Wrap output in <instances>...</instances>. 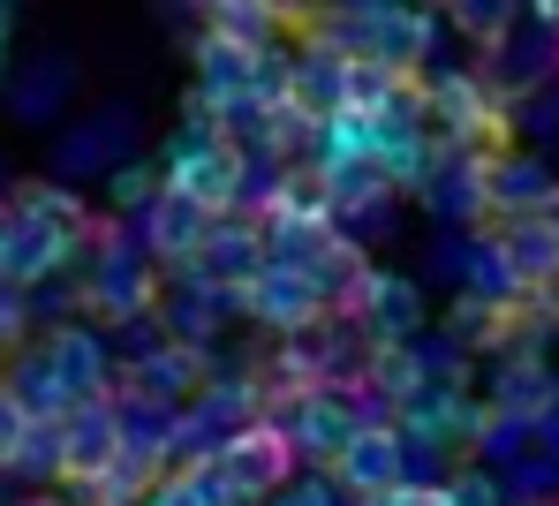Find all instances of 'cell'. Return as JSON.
<instances>
[{
  "mask_svg": "<svg viewBox=\"0 0 559 506\" xmlns=\"http://www.w3.org/2000/svg\"><path fill=\"white\" fill-rule=\"evenodd\" d=\"M159 190H175L189 197L197 212H235V204L250 197V152L242 144H227L219 129H204V121H189L167 136V152H159Z\"/></svg>",
  "mask_w": 559,
  "mask_h": 506,
  "instance_id": "cell-1",
  "label": "cell"
},
{
  "mask_svg": "<svg viewBox=\"0 0 559 506\" xmlns=\"http://www.w3.org/2000/svg\"><path fill=\"white\" fill-rule=\"evenodd\" d=\"M227 492H242V499H280L287 492V477H295V438H287V423L273 415H250L242 431H227L219 446H212V461H204Z\"/></svg>",
  "mask_w": 559,
  "mask_h": 506,
  "instance_id": "cell-2",
  "label": "cell"
},
{
  "mask_svg": "<svg viewBox=\"0 0 559 506\" xmlns=\"http://www.w3.org/2000/svg\"><path fill=\"white\" fill-rule=\"evenodd\" d=\"M491 265L507 280V296H552L559 288V227L552 212H530V219H491Z\"/></svg>",
  "mask_w": 559,
  "mask_h": 506,
  "instance_id": "cell-3",
  "label": "cell"
},
{
  "mask_svg": "<svg viewBox=\"0 0 559 506\" xmlns=\"http://www.w3.org/2000/svg\"><path fill=\"white\" fill-rule=\"evenodd\" d=\"M325 484L333 492H348V499H385L393 484H408V438L393 431V423H364L333 461H325Z\"/></svg>",
  "mask_w": 559,
  "mask_h": 506,
  "instance_id": "cell-4",
  "label": "cell"
},
{
  "mask_svg": "<svg viewBox=\"0 0 559 506\" xmlns=\"http://www.w3.org/2000/svg\"><path fill=\"white\" fill-rule=\"evenodd\" d=\"M114 469H121V408H69L61 415V492H98Z\"/></svg>",
  "mask_w": 559,
  "mask_h": 506,
  "instance_id": "cell-5",
  "label": "cell"
},
{
  "mask_svg": "<svg viewBox=\"0 0 559 506\" xmlns=\"http://www.w3.org/2000/svg\"><path fill=\"white\" fill-rule=\"evenodd\" d=\"M364 423H385L356 386H310L302 401H295V423H287V438H295V454H318V461H333Z\"/></svg>",
  "mask_w": 559,
  "mask_h": 506,
  "instance_id": "cell-6",
  "label": "cell"
},
{
  "mask_svg": "<svg viewBox=\"0 0 559 506\" xmlns=\"http://www.w3.org/2000/svg\"><path fill=\"white\" fill-rule=\"evenodd\" d=\"M227 303L250 310V317H258V325H273V333H295V340H302L310 325H325V317H333L325 296H318V280H310V273H287V265H265V273H258L242 296H227Z\"/></svg>",
  "mask_w": 559,
  "mask_h": 506,
  "instance_id": "cell-7",
  "label": "cell"
},
{
  "mask_svg": "<svg viewBox=\"0 0 559 506\" xmlns=\"http://www.w3.org/2000/svg\"><path fill=\"white\" fill-rule=\"evenodd\" d=\"M265 273V242H258V219H212V234H204V250L189 257L182 280L197 288H212V296H242L250 280Z\"/></svg>",
  "mask_w": 559,
  "mask_h": 506,
  "instance_id": "cell-8",
  "label": "cell"
},
{
  "mask_svg": "<svg viewBox=\"0 0 559 506\" xmlns=\"http://www.w3.org/2000/svg\"><path fill=\"white\" fill-rule=\"evenodd\" d=\"M76 234H84V227H38V219H8V227H0V288L15 296V288L53 280V273L76 257Z\"/></svg>",
  "mask_w": 559,
  "mask_h": 506,
  "instance_id": "cell-9",
  "label": "cell"
},
{
  "mask_svg": "<svg viewBox=\"0 0 559 506\" xmlns=\"http://www.w3.org/2000/svg\"><path fill=\"white\" fill-rule=\"evenodd\" d=\"M38 356H46V371H53V386H61V401H69V408L106 401L114 363H106V340H98L92 325H61V333H53Z\"/></svg>",
  "mask_w": 559,
  "mask_h": 506,
  "instance_id": "cell-10",
  "label": "cell"
},
{
  "mask_svg": "<svg viewBox=\"0 0 559 506\" xmlns=\"http://www.w3.org/2000/svg\"><path fill=\"white\" fill-rule=\"evenodd\" d=\"M341 317H356V325L371 333V348H385V340H416V325H424V296H416L408 273H364V288L348 296Z\"/></svg>",
  "mask_w": 559,
  "mask_h": 506,
  "instance_id": "cell-11",
  "label": "cell"
},
{
  "mask_svg": "<svg viewBox=\"0 0 559 506\" xmlns=\"http://www.w3.org/2000/svg\"><path fill=\"white\" fill-rule=\"evenodd\" d=\"M197 371H204V356H197V348L159 340L144 363H129L121 394H129V401H144L152 415H182V401H197Z\"/></svg>",
  "mask_w": 559,
  "mask_h": 506,
  "instance_id": "cell-12",
  "label": "cell"
},
{
  "mask_svg": "<svg viewBox=\"0 0 559 506\" xmlns=\"http://www.w3.org/2000/svg\"><path fill=\"white\" fill-rule=\"evenodd\" d=\"M204 234H212V212H197V204L175 197V190H159V197L144 204V250H152L159 265L189 273V257L204 250Z\"/></svg>",
  "mask_w": 559,
  "mask_h": 506,
  "instance_id": "cell-13",
  "label": "cell"
},
{
  "mask_svg": "<svg viewBox=\"0 0 559 506\" xmlns=\"http://www.w3.org/2000/svg\"><path fill=\"white\" fill-rule=\"evenodd\" d=\"M98 242H106V265H98V280H84V310H92V317H144V310L159 303V280L136 273V265H121L114 227H106Z\"/></svg>",
  "mask_w": 559,
  "mask_h": 506,
  "instance_id": "cell-14",
  "label": "cell"
},
{
  "mask_svg": "<svg viewBox=\"0 0 559 506\" xmlns=\"http://www.w3.org/2000/svg\"><path fill=\"white\" fill-rule=\"evenodd\" d=\"M258 227H325L333 234V197H325L318 167H280L265 204H258Z\"/></svg>",
  "mask_w": 559,
  "mask_h": 506,
  "instance_id": "cell-15",
  "label": "cell"
},
{
  "mask_svg": "<svg viewBox=\"0 0 559 506\" xmlns=\"http://www.w3.org/2000/svg\"><path fill=\"white\" fill-rule=\"evenodd\" d=\"M552 401H559V378L537 363V356H507L499 386H491V415L499 423H552Z\"/></svg>",
  "mask_w": 559,
  "mask_h": 506,
  "instance_id": "cell-16",
  "label": "cell"
},
{
  "mask_svg": "<svg viewBox=\"0 0 559 506\" xmlns=\"http://www.w3.org/2000/svg\"><path fill=\"white\" fill-rule=\"evenodd\" d=\"M302 15L295 8H273V0H219L212 8V38L242 46V53H280V31H295Z\"/></svg>",
  "mask_w": 559,
  "mask_h": 506,
  "instance_id": "cell-17",
  "label": "cell"
},
{
  "mask_svg": "<svg viewBox=\"0 0 559 506\" xmlns=\"http://www.w3.org/2000/svg\"><path fill=\"white\" fill-rule=\"evenodd\" d=\"M318 182H325V197H333V219H348V212H371L385 204V174H378L371 159H341V167H318Z\"/></svg>",
  "mask_w": 559,
  "mask_h": 506,
  "instance_id": "cell-18",
  "label": "cell"
},
{
  "mask_svg": "<svg viewBox=\"0 0 559 506\" xmlns=\"http://www.w3.org/2000/svg\"><path fill=\"white\" fill-rule=\"evenodd\" d=\"M8 477L23 484H61V423H23L15 454H8Z\"/></svg>",
  "mask_w": 559,
  "mask_h": 506,
  "instance_id": "cell-19",
  "label": "cell"
},
{
  "mask_svg": "<svg viewBox=\"0 0 559 506\" xmlns=\"http://www.w3.org/2000/svg\"><path fill=\"white\" fill-rule=\"evenodd\" d=\"M447 333L462 348H507V303H484V296H462L447 310Z\"/></svg>",
  "mask_w": 559,
  "mask_h": 506,
  "instance_id": "cell-20",
  "label": "cell"
},
{
  "mask_svg": "<svg viewBox=\"0 0 559 506\" xmlns=\"http://www.w3.org/2000/svg\"><path fill=\"white\" fill-rule=\"evenodd\" d=\"M106 197L121 204V212H129V204H152V197H159V174H152V167H114Z\"/></svg>",
  "mask_w": 559,
  "mask_h": 506,
  "instance_id": "cell-21",
  "label": "cell"
},
{
  "mask_svg": "<svg viewBox=\"0 0 559 506\" xmlns=\"http://www.w3.org/2000/svg\"><path fill=\"white\" fill-rule=\"evenodd\" d=\"M439 492H447V506H507V499H499V484H491L484 469H462V477L439 484Z\"/></svg>",
  "mask_w": 559,
  "mask_h": 506,
  "instance_id": "cell-22",
  "label": "cell"
},
{
  "mask_svg": "<svg viewBox=\"0 0 559 506\" xmlns=\"http://www.w3.org/2000/svg\"><path fill=\"white\" fill-rule=\"evenodd\" d=\"M454 23H462V31H476L484 46H499V31H507V8H484V0H468V8H454Z\"/></svg>",
  "mask_w": 559,
  "mask_h": 506,
  "instance_id": "cell-23",
  "label": "cell"
},
{
  "mask_svg": "<svg viewBox=\"0 0 559 506\" xmlns=\"http://www.w3.org/2000/svg\"><path fill=\"white\" fill-rule=\"evenodd\" d=\"M144 506H204V484L197 477H167V484H152Z\"/></svg>",
  "mask_w": 559,
  "mask_h": 506,
  "instance_id": "cell-24",
  "label": "cell"
},
{
  "mask_svg": "<svg viewBox=\"0 0 559 506\" xmlns=\"http://www.w3.org/2000/svg\"><path fill=\"white\" fill-rule=\"evenodd\" d=\"M371 506H447V492H439V484H416V477H408V484H393V492H385V499H371Z\"/></svg>",
  "mask_w": 559,
  "mask_h": 506,
  "instance_id": "cell-25",
  "label": "cell"
},
{
  "mask_svg": "<svg viewBox=\"0 0 559 506\" xmlns=\"http://www.w3.org/2000/svg\"><path fill=\"white\" fill-rule=\"evenodd\" d=\"M15 333H23V296L0 288V356H15Z\"/></svg>",
  "mask_w": 559,
  "mask_h": 506,
  "instance_id": "cell-26",
  "label": "cell"
},
{
  "mask_svg": "<svg viewBox=\"0 0 559 506\" xmlns=\"http://www.w3.org/2000/svg\"><path fill=\"white\" fill-rule=\"evenodd\" d=\"M280 506H333V484H302V492H280Z\"/></svg>",
  "mask_w": 559,
  "mask_h": 506,
  "instance_id": "cell-27",
  "label": "cell"
},
{
  "mask_svg": "<svg viewBox=\"0 0 559 506\" xmlns=\"http://www.w3.org/2000/svg\"><path fill=\"white\" fill-rule=\"evenodd\" d=\"M0 61H8V8H0Z\"/></svg>",
  "mask_w": 559,
  "mask_h": 506,
  "instance_id": "cell-28",
  "label": "cell"
},
{
  "mask_svg": "<svg viewBox=\"0 0 559 506\" xmlns=\"http://www.w3.org/2000/svg\"><path fill=\"white\" fill-rule=\"evenodd\" d=\"M552 61H559V38H552Z\"/></svg>",
  "mask_w": 559,
  "mask_h": 506,
  "instance_id": "cell-29",
  "label": "cell"
},
{
  "mask_svg": "<svg viewBox=\"0 0 559 506\" xmlns=\"http://www.w3.org/2000/svg\"><path fill=\"white\" fill-rule=\"evenodd\" d=\"M552 227H559V212H552Z\"/></svg>",
  "mask_w": 559,
  "mask_h": 506,
  "instance_id": "cell-30",
  "label": "cell"
}]
</instances>
